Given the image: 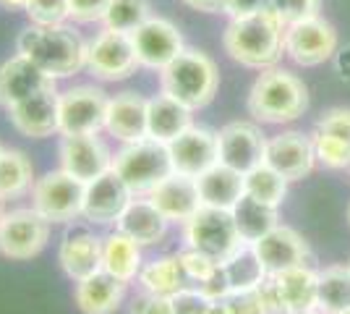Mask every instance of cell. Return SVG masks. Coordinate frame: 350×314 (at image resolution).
Wrapping results in <instances>:
<instances>
[{"label":"cell","mask_w":350,"mask_h":314,"mask_svg":"<svg viewBox=\"0 0 350 314\" xmlns=\"http://www.w3.org/2000/svg\"><path fill=\"white\" fill-rule=\"evenodd\" d=\"M348 220H350V207H348Z\"/></svg>","instance_id":"54"},{"label":"cell","mask_w":350,"mask_h":314,"mask_svg":"<svg viewBox=\"0 0 350 314\" xmlns=\"http://www.w3.org/2000/svg\"><path fill=\"white\" fill-rule=\"evenodd\" d=\"M116 228L136 241L139 246H154V244L165 241L170 220L154 207V202L149 196H133L129 207L123 209V215L118 218Z\"/></svg>","instance_id":"23"},{"label":"cell","mask_w":350,"mask_h":314,"mask_svg":"<svg viewBox=\"0 0 350 314\" xmlns=\"http://www.w3.org/2000/svg\"><path fill=\"white\" fill-rule=\"evenodd\" d=\"M0 5L3 8H11V11H24L27 0H0Z\"/></svg>","instance_id":"51"},{"label":"cell","mask_w":350,"mask_h":314,"mask_svg":"<svg viewBox=\"0 0 350 314\" xmlns=\"http://www.w3.org/2000/svg\"><path fill=\"white\" fill-rule=\"evenodd\" d=\"M217 150L219 163L246 176L248 170H254L256 165L264 163L267 139H264L259 126H254L248 120H233V123L219 129Z\"/></svg>","instance_id":"14"},{"label":"cell","mask_w":350,"mask_h":314,"mask_svg":"<svg viewBox=\"0 0 350 314\" xmlns=\"http://www.w3.org/2000/svg\"><path fill=\"white\" fill-rule=\"evenodd\" d=\"M230 212H233V220L238 225V233H241L243 244H256L272 228L280 225L278 207H269V205H264V202H259V199H254V196L248 194L241 196Z\"/></svg>","instance_id":"31"},{"label":"cell","mask_w":350,"mask_h":314,"mask_svg":"<svg viewBox=\"0 0 350 314\" xmlns=\"http://www.w3.org/2000/svg\"><path fill=\"white\" fill-rule=\"evenodd\" d=\"M288 183L291 181L285 179L282 173H278L275 168L262 163L246 173V194L264 202V205H269V207H280V202L288 194Z\"/></svg>","instance_id":"35"},{"label":"cell","mask_w":350,"mask_h":314,"mask_svg":"<svg viewBox=\"0 0 350 314\" xmlns=\"http://www.w3.org/2000/svg\"><path fill=\"white\" fill-rule=\"evenodd\" d=\"M131 199V189L123 183V179L116 170H107L100 179L87 183L81 218L92 225H116Z\"/></svg>","instance_id":"16"},{"label":"cell","mask_w":350,"mask_h":314,"mask_svg":"<svg viewBox=\"0 0 350 314\" xmlns=\"http://www.w3.org/2000/svg\"><path fill=\"white\" fill-rule=\"evenodd\" d=\"M142 246L136 244L133 239H129L126 233L120 231H110L107 236L103 239V270L116 275L118 280L123 283H131L139 278L142 272Z\"/></svg>","instance_id":"29"},{"label":"cell","mask_w":350,"mask_h":314,"mask_svg":"<svg viewBox=\"0 0 350 314\" xmlns=\"http://www.w3.org/2000/svg\"><path fill=\"white\" fill-rule=\"evenodd\" d=\"M285 31L288 24L278 16V11L264 8L251 16L233 18L225 29L222 45L225 53L246 66V68H275L285 53Z\"/></svg>","instance_id":"1"},{"label":"cell","mask_w":350,"mask_h":314,"mask_svg":"<svg viewBox=\"0 0 350 314\" xmlns=\"http://www.w3.org/2000/svg\"><path fill=\"white\" fill-rule=\"evenodd\" d=\"M113 170L131 189L133 196H146L160 181L173 173V160L167 144L146 136L123 144L113 155Z\"/></svg>","instance_id":"5"},{"label":"cell","mask_w":350,"mask_h":314,"mask_svg":"<svg viewBox=\"0 0 350 314\" xmlns=\"http://www.w3.org/2000/svg\"><path fill=\"white\" fill-rule=\"evenodd\" d=\"M264 8H272V0H222V14H228L230 18L251 16Z\"/></svg>","instance_id":"47"},{"label":"cell","mask_w":350,"mask_h":314,"mask_svg":"<svg viewBox=\"0 0 350 314\" xmlns=\"http://www.w3.org/2000/svg\"><path fill=\"white\" fill-rule=\"evenodd\" d=\"M84 192H87V183L73 179L63 168L47 170L42 179H37L31 186V207L50 223H73L76 218H81Z\"/></svg>","instance_id":"7"},{"label":"cell","mask_w":350,"mask_h":314,"mask_svg":"<svg viewBox=\"0 0 350 314\" xmlns=\"http://www.w3.org/2000/svg\"><path fill=\"white\" fill-rule=\"evenodd\" d=\"M348 265H350V262H348Z\"/></svg>","instance_id":"57"},{"label":"cell","mask_w":350,"mask_h":314,"mask_svg":"<svg viewBox=\"0 0 350 314\" xmlns=\"http://www.w3.org/2000/svg\"><path fill=\"white\" fill-rule=\"evenodd\" d=\"M193 11H204V14H222V0H183Z\"/></svg>","instance_id":"49"},{"label":"cell","mask_w":350,"mask_h":314,"mask_svg":"<svg viewBox=\"0 0 350 314\" xmlns=\"http://www.w3.org/2000/svg\"><path fill=\"white\" fill-rule=\"evenodd\" d=\"M3 150H5V147H3V144H0V155H3Z\"/></svg>","instance_id":"53"},{"label":"cell","mask_w":350,"mask_h":314,"mask_svg":"<svg viewBox=\"0 0 350 314\" xmlns=\"http://www.w3.org/2000/svg\"><path fill=\"white\" fill-rule=\"evenodd\" d=\"M131 42L136 50V58H139V66L152 68V71L167 68L186 50L178 27L167 18H160V16H149L139 29L131 31Z\"/></svg>","instance_id":"13"},{"label":"cell","mask_w":350,"mask_h":314,"mask_svg":"<svg viewBox=\"0 0 350 314\" xmlns=\"http://www.w3.org/2000/svg\"><path fill=\"white\" fill-rule=\"evenodd\" d=\"M191 107L183 103H178L170 94H154L146 103V136L157 139L162 144H170L173 139L183 134L186 129H191Z\"/></svg>","instance_id":"26"},{"label":"cell","mask_w":350,"mask_h":314,"mask_svg":"<svg viewBox=\"0 0 350 314\" xmlns=\"http://www.w3.org/2000/svg\"><path fill=\"white\" fill-rule=\"evenodd\" d=\"M311 142H314V155L321 165L327 168H350V142H342L337 136L321 134V131H314L311 134Z\"/></svg>","instance_id":"37"},{"label":"cell","mask_w":350,"mask_h":314,"mask_svg":"<svg viewBox=\"0 0 350 314\" xmlns=\"http://www.w3.org/2000/svg\"><path fill=\"white\" fill-rule=\"evenodd\" d=\"M34 168L21 150H3L0 155V202L21 199L34 186Z\"/></svg>","instance_id":"32"},{"label":"cell","mask_w":350,"mask_h":314,"mask_svg":"<svg viewBox=\"0 0 350 314\" xmlns=\"http://www.w3.org/2000/svg\"><path fill=\"white\" fill-rule=\"evenodd\" d=\"M222 272L228 278L230 291H248V288H256L262 283V278L267 275L256 257V249L251 244H243L230 259L222 262Z\"/></svg>","instance_id":"34"},{"label":"cell","mask_w":350,"mask_h":314,"mask_svg":"<svg viewBox=\"0 0 350 314\" xmlns=\"http://www.w3.org/2000/svg\"><path fill=\"white\" fill-rule=\"evenodd\" d=\"M319 3L321 0H272V11H278L285 24H295L311 16H319Z\"/></svg>","instance_id":"41"},{"label":"cell","mask_w":350,"mask_h":314,"mask_svg":"<svg viewBox=\"0 0 350 314\" xmlns=\"http://www.w3.org/2000/svg\"><path fill=\"white\" fill-rule=\"evenodd\" d=\"M107 92L94 84H79L60 92L58 129L60 136L71 134H100L105 131L107 113Z\"/></svg>","instance_id":"9"},{"label":"cell","mask_w":350,"mask_h":314,"mask_svg":"<svg viewBox=\"0 0 350 314\" xmlns=\"http://www.w3.org/2000/svg\"><path fill=\"white\" fill-rule=\"evenodd\" d=\"M139 68L131 34L103 29L87 42V71L100 81H123Z\"/></svg>","instance_id":"10"},{"label":"cell","mask_w":350,"mask_h":314,"mask_svg":"<svg viewBox=\"0 0 350 314\" xmlns=\"http://www.w3.org/2000/svg\"><path fill=\"white\" fill-rule=\"evenodd\" d=\"M251 246L256 249L264 272H269V275L298 267V265H308V244L298 231H293L288 225L272 228L267 236H262Z\"/></svg>","instance_id":"20"},{"label":"cell","mask_w":350,"mask_h":314,"mask_svg":"<svg viewBox=\"0 0 350 314\" xmlns=\"http://www.w3.org/2000/svg\"><path fill=\"white\" fill-rule=\"evenodd\" d=\"M228 304V312L230 314H267L262 306V299L256 293V288H248V291H230L225 296Z\"/></svg>","instance_id":"44"},{"label":"cell","mask_w":350,"mask_h":314,"mask_svg":"<svg viewBox=\"0 0 350 314\" xmlns=\"http://www.w3.org/2000/svg\"><path fill=\"white\" fill-rule=\"evenodd\" d=\"M129 314H173V301L170 296H157V293L142 291L139 296H133Z\"/></svg>","instance_id":"46"},{"label":"cell","mask_w":350,"mask_h":314,"mask_svg":"<svg viewBox=\"0 0 350 314\" xmlns=\"http://www.w3.org/2000/svg\"><path fill=\"white\" fill-rule=\"evenodd\" d=\"M126 285L129 283L118 280L116 275L97 270L94 275H89V278L76 283L73 304L79 306L81 314H113L123 304Z\"/></svg>","instance_id":"25"},{"label":"cell","mask_w":350,"mask_h":314,"mask_svg":"<svg viewBox=\"0 0 350 314\" xmlns=\"http://www.w3.org/2000/svg\"><path fill=\"white\" fill-rule=\"evenodd\" d=\"M170 301H173V314H206V306L212 304V299L199 285L180 288L178 293L170 296Z\"/></svg>","instance_id":"40"},{"label":"cell","mask_w":350,"mask_h":314,"mask_svg":"<svg viewBox=\"0 0 350 314\" xmlns=\"http://www.w3.org/2000/svg\"><path fill=\"white\" fill-rule=\"evenodd\" d=\"M337 50V31L329 21L321 16H311L304 21L288 24L285 31V53L298 66H321L335 55Z\"/></svg>","instance_id":"11"},{"label":"cell","mask_w":350,"mask_h":314,"mask_svg":"<svg viewBox=\"0 0 350 314\" xmlns=\"http://www.w3.org/2000/svg\"><path fill=\"white\" fill-rule=\"evenodd\" d=\"M206 314H230V312H228L225 299H219V301H212V304L206 306Z\"/></svg>","instance_id":"50"},{"label":"cell","mask_w":350,"mask_h":314,"mask_svg":"<svg viewBox=\"0 0 350 314\" xmlns=\"http://www.w3.org/2000/svg\"><path fill=\"white\" fill-rule=\"evenodd\" d=\"M58 262L73 283L84 280L97 270H103V239L89 231L66 233L58 246Z\"/></svg>","instance_id":"24"},{"label":"cell","mask_w":350,"mask_h":314,"mask_svg":"<svg viewBox=\"0 0 350 314\" xmlns=\"http://www.w3.org/2000/svg\"><path fill=\"white\" fill-rule=\"evenodd\" d=\"M152 16L149 0H110L107 11H105V29H116L131 34L136 31L146 18Z\"/></svg>","instance_id":"36"},{"label":"cell","mask_w":350,"mask_h":314,"mask_svg":"<svg viewBox=\"0 0 350 314\" xmlns=\"http://www.w3.org/2000/svg\"><path fill=\"white\" fill-rule=\"evenodd\" d=\"M146 103L139 92H118L107 100L105 131L120 144L146 139Z\"/></svg>","instance_id":"21"},{"label":"cell","mask_w":350,"mask_h":314,"mask_svg":"<svg viewBox=\"0 0 350 314\" xmlns=\"http://www.w3.org/2000/svg\"><path fill=\"white\" fill-rule=\"evenodd\" d=\"M183 241L189 249L217 259L219 265L243 246L230 209L202 207L189 223H183Z\"/></svg>","instance_id":"6"},{"label":"cell","mask_w":350,"mask_h":314,"mask_svg":"<svg viewBox=\"0 0 350 314\" xmlns=\"http://www.w3.org/2000/svg\"><path fill=\"white\" fill-rule=\"evenodd\" d=\"M342 314H350V309H348V312H342Z\"/></svg>","instance_id":"56"},{"label":"cell","mask_w":350,"mask_h":314,"mask_svg":"<svg viewBox=\"0 0 350 314\" xmlns=\"http://www.w3.org/2000/svg\"><path fill=\"white\" fill-rule=\"evenodd\" d=\"M16 53L29 58L55 81L87 68V42L68 21L55 27L29 24L16 37Z\"/></svg>","instance_id":"2"},{"label":"cell","mask_w":350,"mask_h":314,"mask_svg":"<svg viewBox=\"0 0 350 314\" xmlns=\"http://www.w3.org/2000/svg\"><path fill=\"white\" fill-rule=\"evenodd\" d=\"M110 0H68V18L76 24H94L103 21Z\"/></svg>","instance_id":"43"},{"label":"cell","mask_w":350,"mask_h":314,"mask_svg":"<svg viewBox=\"0 0 350 314\" xmlns=\"http://www.w3.org/2000/svg\"><path fill=\"white\" fill-rule=\"evenodd\" d=\"M317 309L321 314H342L350 309V265H329L319 270V299Z\"/></svg>","instance_id":"33"},{"label":"cell","mask_w":350,"mask_h":314,"mask_svg":"<svg viewBox=\"0 0 350 314\" xmlns=\"http://www.w3.org/2000/svg\"><path fill=\"white\" fill-rule=\"evenodd\" d=\"M0 218H3V209H0Z\"/></svg>","instance_id":"55"},{"label":"cell","mask_w":350,"mask_h":314,"mask_svg":"<svg viewBox=\"0 0 350 314\" xmlns=\"http://www.w3.org/2000/svg\"><path fill=\"white\" fill-rule=\"evenodd\" d=\"M282 293V304H285V314H301L317 309V299H319V272L311 270L308 265H298V267L282 270L275 272Z\"/></svg>","instance_id":"28"},{"label":"cell","mask_w":350,"mask_h":314,"mask_svg":"<svg viewBox=\"0 0 350 314\" xmlns=\"http://www.w3.org/2000/svg\"><path fill=\"white\" fill-rule=\"evenodd\" d=\"M24 14L29 18V24H37V27H55V24L71 21L68 0H27Z\"/></svg>","instance_id":"38"},{"label":"cell","mask_w":350,"mask_h":314,"mask_svg":"<svg viewBox=\"0 0 350 314\" xmlns=\"http://www.w3.org/2000/svg\"><path fill=\"white\" fill-rule=\"evenodd\" d=\"M317 131L337 136L342 142H350V110L348 107H332L327 110L317 123Z\"/></svg>","instance_id":"42"},{"label":"cell","mask_w":350,"mask_h":314,"mask_svg":"<svg viewBox=\"0 0 350 314\" xmlns=\"http://www.w3.org/2000/svg\"><path fill=\"white\" fill-rule=\"evenodd\" d=\"M196 183H199V194H202L204 207L233 209L235 202L246 194V176L222 163L204 170L196 179Z\"/></svg>","instance_id":"27"},{"label":"cell","mask_w":350,"mask_h":314,"mask_svg":"<svg viewBox=\"0 0 350 314\" xmlns=\"http://www.w3.org/2000/svg\"><path fill=\"white\" fill-rule=\"evenodd\" d=\"M58 107L60 92L58 87H44V90L29 94L27 100L8 107V120L18 134L29 139H47L60 134L58 129Z\"/></svg>","instance_id":"15"},{"label":"cell","mask_w":350,"mask_h":314,"mask_svg":"<svg viewBox=\"0 0 350 314\" xmlns=\"http://www.w3.org/2000/svg\"><path fill=\"white\" fill-rule=\"evenodd\" d=\"M199 288H202V291H204V293H206V296H209L212 301L225 299V296L230 293V285H228V278H225V272H222V267H219L217 272H215V275H212V278L206 280V283L199 285Z\"/></svg>","instance_id":"48"},{"label":"cell","mask_w":350,"mask_h":314,"mask_svg":"<svg viewBox=\"0 0 350 314\" xmlns=\"http://www.w3.org/2000/svg\"><path fill=\"white\" fill-rule=\"evenodd\" d=\"M175 173H183L191 179H199L204 170L219 163L217 134H212L204 126H191L183 134L167 144Z\"/></svg>","instance_id":"17"},{"label":"cell","mask_w":350,"mask_h":314,"mask_svg":"<svg viewBox=\"0 0 350 314\" xmlns=\"http://www.w3.org/2000/svg\"><path fill=\"white\" fill-rule=\"evenodd\" d=\"M256 293L262 299V306L267 314H285V304H282V293H280V285L275 275H264L262 283L256 285Z\"/></svg>","instance_id":"45"},{"label":"cell","mask_w":350,"mask_h":314,"mask_svg":"<svg viewBox=\"0 0 350 314\" xmlns=\"http://www.w3.org/2000/svg\"><path fill=\"white\" fill-rule=\"evenodd\" d=\"M160 87L191 110H202L215 100L219 74L215 60L202 50L186 47L178 58L160 71Z\"/></svg>","instance_id":"4"},{"label":"cell","mask_w":350,"mask_h":314,"mask_svg":"<svg viewBox=\"0 0 350 314\" xmlns=\"http://www.w3.org/2000/svg\"><path fill=\"white\" fill-rule=\"evenodd\" d=\"M264 163L282 173L288 181L306 179L317 163L314 142H311V136L301 134V131H282V134L267 139Z\"/></svg>","instance_id":"18"},{"label":"cell","mask_w":350,"mask_h":314,"mask_svg":"<svg viewBox=\"0 0 350 314\" xmlns=\"http://www.w3.org/2000/svg\"><path fill=\"white\" fill-rule=\"evenodd\" d=\"M136 280H139L142 291L157 293V296H173L180 288L191 285L189 275H186V270L180 265V257L178 254H162L144 262Z\"/></svg>","instance_id":"30"},{"label":"cell","mask_w":350,"mask_h":314,"mask_svg":"<svg viewBox=\"0 0 350 314\" xmlns=\"http://www.w3.org/2000/svg\"><path fill=\"white\" fill-rule=\"evenodd\" d=\"M301 314H321L319 309H311V312H301Z\"/></svg>","instance_id":"52"},{"label":"cell","mask_w":350,"mask_h":314,"mask_svg":"<svg viewBox=\"0 0 350 314\" xmlns=\"http://www.w3.org/2000/svg\"><path fill=\"white\" fill-rule=\"evenodd\" d=\"M50 220H44L34 207H16L0 218V254L27 262L37 257L50 241Z\"/></svg>","instance_id":"8"},{"label":"cell","mask_w":350,"mask_h":314,"mask_svg":"<svg viewBox=\"0 0 350 314\" xmlns=\"http://www.w3.org/2000/svg\"><path fill=\"white\" fill-rule=\"evenodd\" d=\"M306 110V84L285 68H264L248 92V113L262 123H291Z\"/></svg>","instance_id":"3"},{"label":"cell","mask_w":350,"mask_h":314,"mask_svg":"<svg viewBox=\"0 0 350 314\" xmlns=\"http://www.w3.org/2000/svg\"><path fill=\"white\" fill-rule=\"evenodd\" d=\"M178 257H180V265H183V270H186V275H189V280L193 285L206 283V280H209V278L222 267L217 259L202 254V252H196V249H189V246H186V249H180Z\"/></svg>","instance_id":"39"},{"label":"cell","mask_w":350,"mask_h":314,"mask_svg":"<svg viewBox=\"0 0 350 314\" xmlns=\"http://www.w3.org/2000/svg\"><path fill=\"white\" fill-rule=\"evenodd\" d=\"M53 84L55 79H50L40 66H34L29 58L16 53L0 66V105L8 110L11 105L21 103L29 94L44 87H53Z\"/></svg>","instance_id":"22"},{"label":"cell","mask_w":350,"mask_h":314,"mask_svg":"<svg viewBox=\"0 0 350 314\" xmlns=\"http://www.w3.org/2000/svg\"><path fill=\"white\" fill-rule=\"evenodd\" d=\"M58 157L60 168L81 183H89V181L100 179L107 170H113V152L100 134L60 136Z\"/></svg>","instance_id":"12"},{"label":"cell","mask_w":350,"mask_h":314,"mask_svg":"<svg viewBox=\"0 0 350 314\" xmlns=\"http://www.w3.org/2000/svg\"><path fill=\"white\" fill-rule=\"evenodd\" d=\"M146 196L154 202V207L160 209L170 223H180V225L189 223L191 218L204 207L196 179L183 176V173H175V170L165 181H160Z\"/></svg>","instance_id":"19"}]
</instances>
